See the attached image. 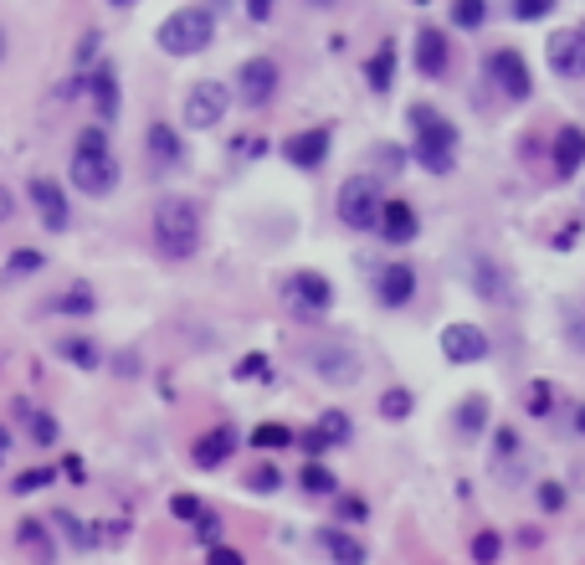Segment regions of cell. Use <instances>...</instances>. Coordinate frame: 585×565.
I'll list each match as a JSON object with an SVG mask.
<instances>
[{"instance_id":"29","label":"cell","mask_w":585,"mask_h":565,"mask_svg":"<svg viewBox=\"0 0 585 565\" xmlns=\"http://www.w3.org/2000/svg\"><path fill=\"white\" fill-rule=\"evenodd\" d=\"M498 555H504V539L493 535V529H478V535H473V561H478V565H498Z\"/></svg>"},{"instance_id":"7","label":"cell","mask_w":585,"mask_h":565,"mask_svg":"<svg viewBox=\"0 0 585 565\" xmlns=\"http://www.w3.org/2000/svg\"><path fill=\"white\" fill-rule=\"evenodd\" d=\"M227 88H221V82H196V88H190V98H186V123L190 129H216V123L227 119Z\"/></svg>"},{"instance_id":"13","label":"cell","mask_w":585,"mask_h":565,"mask_svg":"<svg viewBox=\"0 0 585 565\" xmlns=\"http://www.w3.org/2000/svg\"><path fill=\"white\" fill-rule=\"evenodd\" d=\"M375 294H380V304L386 309H406L416 294V268H406V262H390V268H380V278H375Z\"/></svg>"},{"instance_id":"43","label":"cell","mask_w":585,"mask_h":565,"mask_svg":"<svg viewBox=\"0 0 585 565\" xmlns=\"http://www.w3.org/2000/svg\"><path fill=\"white\" fill-rule=\"evenodd\" d=\"M196 535H200V545L211 551L216 539H221V514H200V519H196Z\"/></svg>"},{"instance_id":"5","label":"cell","mask_w":585,"mask_h":565,"mask_svg":"<svg viewBox=\"0 0 585 565\" xmlns=\"http://www.w3.org/2000/svg\"><path fill=\"white\" fill-rule=\"evenodd\" d=\"M380 186H375L370 176H349L345 186H339V221L355 231H370L380 227Z\"/></svg>"},{"instance_id":"8","label":"cell","mask_w":585,"mask_h":565,"mask_svg":"<svg viewBox=\"0 0 585 565\" xmlns=\"http://www.w3.org/2000/svg\"><path fill=\"white\" fill-rule=\"evenodd\" d=\"M545 57H549V68H555L559 78H585V31L581 27L555 31L549 47H545Z\"/></svg>"},{"instance_id":"21","label":"cell","mask_w":585,"mask_h":565,"mask_svg":"<svg viewBox=\"0 0 585 565\" xmlns=\"http://www.w3.org/2000/svg\"><path fill=\"white\" fill-rule=\"evenodd\" d=\"M319 545H324V555H329L334 565H365L370 561V551H365L355 535H345V529H324Z\"/></svg>"},{"instance_id":"11","label":"cell","mask_w":585,"mask_h":565,"mask_svg":"<svg viewBox=\"0 0 585 565\" xmlns=\"http://www.w3.org/2000/svg\"><path fill=\"white\" fill-rule=\"evenodd\" d=\"M488 72H493V82L504 88V98H514V103H524V98H529V68H524L519 52H493L488 57Z\"/></svg>"},{"instance_id":"17","label":"cell","mask_w":585,"mask_h":565,"mask_svg":"<svg viewBox=\"0 0 585 565\" xmlns=\"http://www.w3.org/2000/svg\"><path fill=\"white\" fill-rule=\"evenodd\" d=\"M416 68H422L426 78H442V72H447V37H442L437 27L416 31Z\"/></svg>"},{"instance_id":"15","label":"cell","mask_w":585,"mask_h":565,"mask_svg":"<svg viewBox=\"0 0 585 565\" xmlns=\"http://www.w3.org/2000/svg\"><path fill=\"white\" fill-rule=\"evenodd\" d=\"M31 206H37L41 227L47 231H62L67 227V196L57 180H31Z\"/></svg>"},{"instance_id":"53","label":"cell","mask_w":585,"mask_h":565,"mask_svg":"<svg viewBox=\"0 0 585 565\" xmlns=\"http://www.w3.org/2000/svg\"><path fill=\"white\" fill-rule=\"evenodd\" d=\"M575 432H581V437H585V406H581V412H575Z\"/></svg>"},{"instance_id":"31","label":"cell","mask_w":585,"mask_h":565,"mask_svg":"<svg viewBox=\"0 0 585 565\" xmlns=\"http://www.w3.org/2000/svg\"><path fill=\"white\" fill-rule=\"evenodd\" d=\"M483 16H488V0H453V21L457 27H483Z\"/></svg>"},{"instance_id":"44","label":"cell","mask_w":585,"mask_h":565,"mask_svg":"<svg viewBox=\"0 0 585 565\" xmlns=\"http://www.w3.org/2000/svg\"><path fill=\"white\" fill-rule=\"evenodd\" d=\"M539 509H549V514L565 509V488L549 484V478H545V484H539Z\"/></svg>"},{"instance_id":"38","label":"cell","mask_w":585,"mask_h":565,"mask_svg":"<svg viewBox=\"0 0 585 565\" xmlns=\"http://www.w3.org/2000/svg\"><path fill=\"white\" fill-rule=\"evenodd\" d=\"M52 478H57L52 468H27V473H21V478H16L11 488H16V494H37V488H47Z\"/></svg>"},{"instance_id":"37","label":"cell","mask_w":585,"mask_h":565,"mask_svg":"<svg viewBox=\"0 0 585 565\" xmlns=\"http://www.w3.org/2000/svg\"><path fill=\"white\" fill-rule=\"evenodd\" d=\"M565 339H571L575 350H585V304H571V309H565Z\"/></svg>"},{"instance_id":"24","label":"cell","mask_w":585,"mask_h":565,"mask_svg":"<svg viewBox=\"0 0 585 565\" xmlns=\"http://www.w3.org/2000/svg\"><path fill=\"white\" fill-rule=\"evenodd\" d=\"M57 350H62L67 365H78V370H98V365H103V350H98L93 339H62Z\"/></svg>"},{"instance_id":"3","label":"cell","mask_w":585,"mask_h":565,"mask_svg":"<svg viewBox=\"0 0 585 565\" xmlns=\"http://www.w3.org/2000/svg\"><path fill=\"white\" fill-rule=\"evenodd\" d=\"M72 186L82 196H108V190L119 186V165L108 155V139L98 129H82L78 149H72Z\"/></svg>"},{"instance_id":"41","label":"cell","mask_w":585,"mask_h":565,"mask_svg":"<svg viewBox=\"0 0 585 565\" xmlns=\"http://www.w3.org/2000/svg\"><path fill=\"white\" fill-rule=\"evenodd\" d=\"M170 514H175V519H200L206 509H200L196 494H175V498H170Z\"/></svg>"},{"instance_id":"2","label":"cell","mask_w":585,"mask_h":565,"mask_svg":"<svg viewBox=\"0 0 585 565\" xmlns=\"http://www.w3.org/2000/svg\"><path fill=\"white\" fill-rule=\"evenodd\" d=\"M412 135H416V160L432 170V176H447L457 160V129L442 119L432 103L412 108Z\"/></svg>"},{"instance_id":"6","label":"cell","mask_w":585,"mask_h":565,"mask_svg":"<svg viewBox=\"0 0 585 565\" xmlns=\"http://www.w3.org/2000/svg\"><path fill=\"white\" fill-rule=\"evenodd\" d=\"M237 93H241V103H252V108L272 103V93H278V62H272V57L241 62L237 68Z\"/></svg>"},{"instance_id":"26","label":"cell","mask_w":585,"mask_h":565,"mask_svg":"<svg viewBox=\"0 0 585 565\" xmlns=\"http://www.w3.org/2000/svg\"><path fill=\"white\" fill-rule=\"evenodd\" d=\"M483 427H488V402H483V396H467V402L457 406V432H463V437H478Z\"/></svg>"},{"instance_id":"1","label":"cell","mask_w":585,"mask_h":565,"mask_svg":"<svg viewBox=\"0 0 585 565\" xmlns=\"http://www.w3.org/2000/svg\"><path fill=\"white\" fill-rule=\"evenodd\" d=\"M155 247H160L165 257H190L200 247V211L196 201H186V196H165L160 206H155Z\"/></svg>"},{"instance_id":"32","label":"cell","mask_w":585,"mask_h":565,"mask_svg":"<svg viewBox=\"0 0 585 565\" xmlns=\"http://www.w3.org/2000/svg\"><path fill=\"white\" fill-rule=\"evenodd\" d=\"M298 437H292L288 427H278V422H262V427L252 432V447H292Z\"/></svg>"},{"instance_id":"18","label":"cell","mask_w":585,"mask_h":565,"mask_svg":"<svg viewBox=\"0 0 585 565\" xmlns=\"http://www.w3.org/2000/svg\"><path fill=\"white\" fill-rule=\"evenodd\" d=\"M581 165H585V129H559V139H555V176L571 180V176H581Z\"/></svg>"},{"instance_id":"42","label":"cell","mask_w":585,"mask_h":565,"mask_svg":"<svg viewBox=\"0 0 585 565\" xmlns=\"http://www.w3.org/2000/svg\"><path fill=\"white\" fill-rule=\"evenodd\" d=\"M334 509H339V519H349V525H359V519H370V509H365V498H355V494H345L339 504H334Z\"/></svg>"},{"instance_id":"9","label":"cell","mask_w":585,"mask_h":565,"mask_svg":"<svg viewBox=\"0 0 585 565\" xmlns=\"http://www.w3.org/2000/svg\"><path fill=\"white\" fill-rule=\"evenodd\" d=\"M288 304H292L298 314H304V319H319V314L334 304V288L319 278V272H292V282H288Z\"/></svg>"},{"instance_id":"34","label":"cell","mask_w":585,"mask_h":565,"mask_svg":"<svg viewBox=\"0 0 585 565\" xmlns=\"http://www.w3.org/2000/svg\"><path fill=\"white\" fill-rule=\"evenodd\" d=\"M298 478H304L308 494H334V488H339V484H334V473L324 468V463H308V468L298 473Z\"/></svg>"},{"instance_id":"23","label":"cell","mask_w":585,"mask_h":565,"mask_svg":"<svg viewBox=\"0 0 585 565\" xmlns=\"http://www.w3.org/2000/svg\"><path fill=\"white\" fill-rule=\"evenodd\" d=\"M180 135H175L170 123H149V160L155 165H180Z\"/></svg>"},{"instance_id":"52","label":"cell","mask_w":585,"mask_h":565,"mask_svg":"<svg viewBox=\"0 0 585 565\" xmlns=\"http://www.w3.org/2000/svg\"><path fill=\"white\" fill-rule=\"evenodd\" d=\"M6 216H11V196H6V190H0V221H6Z\"/></svg>"},{"instance_id":"4","label":"cell","mask_w":585,"mask_h":565,"mask_svg":"<svg viewBox=\"0 0 585 565\" xmlns=\"http://www.w3.org/2000/svg\"><path fill=\"white\" fill-rule=\"evenodd\" d=\"M211 31H216V16L200 11V6H186V11H175L170 21L155 31V41H160V52H170V57H196L200 47H211Z\"/></svg>"},{"instance_id":"54","label":"cell","mask_w":585,"mask_h":565,"mask_svg":"<svg viewBox=\"0 0 585 565\" xmlns=\"http://www.w3.org/2000/svg\"><path fill=\"white\" fill-rule=\"evenodd\" d=\"M0 62H6V31H0Z\"/></svg>"},{"instance_id":"49","label":"cell","mask_w":585,"mask_h":565,"mask_svg":"<svg viewBox=\"0 0 585 565\" xmlns=\"http://www.w3.org/2000/svg\"><path fill=\"white\" fill-rule=\"evenodd\" d=\"M98 52V37H82V47H78V62H82V68H88V57H93Z\"/></svg>"},{"instance_id":"55","label":"cell","mask_w":585,"mask_h":565,"mask_svg":"<svg viewBox=\"0 0 585 565\" xmlns=\"http://www.w3.org/2000/svg\"><path fill=\"white\" fill-rule=\"evenodd\" d=\"M113 6H133V0H113Z\"/></svg>"},{"instance_id":"39","label":"cell","mask_w":585,"mask_h":565,"mask_svg":"<svg viewBox=\"0 0 585 565\" xmlns=\"http://www.w3.org/2000/svg\"><path fill=\"white\" fill-rule=\"evenodd\" d=\"M278 484H282V473L272 468V463H262V468H252V473H247V488H257V494H272Z\"/></svg>"},{"instance_id":"25","label":"cell","mask_w":585,"mask_h":565,"mask_svg":"<svg viewBox=\"0 0 585 565\" xmlns=\"http://www.w3.org/2000/svg\"><path fill=\"white\" fill-rule=\"evenodd\" d=\"M390 78H396V41H380V52L370 57V88L375 93H386Z\"/></svg>"},{"instance_id":"16","label":"cell","mask_w":585,"mask_h":565,"mask_svg":"<svg viewBox=\"0 0 585 565\" xmlns=\"http://www.w3.org/2000/svg\"><path fill=\"white\" fill-rule=\"evenodd\" d=\"M231 453H237V432H231V427H216V432H206V437H200L190 458H196V468L211 473V468H221Z\"/></svg>"},{"instance_id":"48","label":"cell","mask_w":585,"mask_h":565,"mask_svg":"<svg viewBox=\"0 0 585 565\" xmlns=\"http://www.w3.org/2000/svg\"><path fill=\"white\" fill-rule=\"evenodd\" d=\"M247 11H252V21H267V16H272V0H247Z\"/></svg>"},{"instance_id":"45","label":"cell","mask_w":585,"mask_h":565,"mask_svg":"<svg viewBox=\"0 0 585 565\" xmlns=\"http://www.w3.org/2000/svg\"><path fill=\"white\" fill-rule=\"evenodd\" d=\"M31 437H37L41 447H47V443H57V422L47 417V412H37V417H31Z\"/></svg>"},{"instance_id":"12","label":"cell","mask_w":585,"mask_h":565,"mask_svg":"<svg viewBox=\"0 0 585 565\" xmlns=\"http://www.w3.org/2000/svg\"><path fill=\"white\" fill-rule=\"evenodd\" d=\"M314 370H319L324 380H334V386H355L359 380V360L345 345H319V350H314Z\"/></svg>"},{"instance_id":"40","label":"cell","mask_w":585,"mask_h":565,"mask_svg":"<svg viewBox=\"0 0 585 565\" xmlns=\"http://www.w3.org/2000/svg\"><path fill=\"white\" fill-rule=\"evenodd\" d=\"M549 11H555V0H514V16H519V21H545Z\"/></svg>"},{"instance_id":"50","label":"cell","mask_w":585,"mask_h":565,"mask_svg":"<svg viewBox=\"0 0 585 565\" xmlns=\"http://www.w3.org/2000/svg\"><path fill=\"white\" fill-rule=\"evenodd\" d=\"M62 473H67V478H72V484H82V478H88V473H82V463H78V458H67V463H62Z\"/></svg>"},{"instance_id":"27","label":"cell","mask_w":585,"mask_h":565,"mask_svg":"<svg viewBox=\"0 0 585 565\" xmlns=\"http://www.w3.org/2000/svg\"><path fill=\"white\" fill-rule=\"evenodd\" d=\"M52 525L62 529V535L72 539V545H78V551H88V545H98V529H93V525H82L78 514H67V509H57V514H52Z\"/></svg>"},{"instance_id":"22","label":"cell","mask_w":585,"mask_h":565,"mask_svg":"<svg viewBox=\"0 0 585 565\" xmlns=\"http://www.w3.org/2000/svg\"><path fill=\"white\" fill-rule=\"evenodd\" d=\"M16 539H21V551H27L37 565H52L57 561V545H52V535H47V525H41V519H21Z\"/></svg>"},{"instance_id":"46","label":"cell","mask_w":585,"mask_h":565,"mask_svg":"<svg viewBox=\"0 0 585 565\" xmlns=\"http://www.w3.org/2000/svg\"><path fill=\"white\" fill-rule=\"evenodd\" d=\"M206 565H247V555L231 551V545H211V551H206Z\"/></svg>"},{"instance_id":"36","label":"cell","mask_w":585,"mask_h":565,"mask_svg":"<svg viewBox=\"0 0 585 565\" xmlns=\"http://www.w3.org/2000/svg\"><path fill=\"white\" fill-rule=\"evenodd\" d=\"M37 268H47V262H41V252H31V247L11 252V262H6V272H11V278H31Z\"/></svg>"},{"instance_id":"35","label":"cell","mask_w":585,"mask_h":565,"mask_svg":"<svg viewBox=\"0 0 585 565\" xmlns=\"http://www.w3.org/2000/svg\"><path fill=\"white\" fill-rule=\"evenodd\" d=\"M319 432H324V443H349V417L345 412H324Z\"/></svg>"},{"instance_id":"20","label":"cell","mask_w":585,"mask_h":565,"mask_svg":"<svg viewBox=\"0 0 585 565\" xmlns=\"http://www.w3.org/2000/svg\"><path fill=\"white\" fill-rule=\"evenodd\" d=\"M380 237H386V242H412L416 237V211L406 201H386L380 206Z\"/></svg>"},{"instance_id":"28","label":"cell","mask_w":585,"mask_h":565,"mask_svg":"<svg viewBox=\"0 0 585 565\" xmlns=\"http://www.w3.org/2000/svg\"><path fill=\"white\" fill-rule=\"evenodd\" d=\"M52 309L57 314H93V288H88V282H72V288L57 298Z\"/></svg>"},{"instance_id":"30","label":"cell","mask_w":585,"mask_h":565,"mask_svg":"<svg viewBox=\"0 0 585 565\" xmlns=\"http://www.w3.org/2000/svg\"><path fill=\"white\" fill-rule=\"evenodd\" d=\"M412 390H386V396H380V417H386V422H400V417H412Z\"/></svg>"},{"instance_id":"47","label":"cell","mask_w":585,"mask_h":565,"mask_svg":"<svg viewBox=\"0 0 585 565\" xmlns=\"http://www.w3.org/2000/svg\"><path fill=\"white\" fill-rule=\"evenodd\" d=\"M262 370H267V365H262V355H247V360L237 365V376H241V380H252V376H262Z\"/></svg>"},{"instance_id":"14","label":"cell","mask_w":585,"mask_h":565,"mask_svg":"<svg viewBox=\"0 0 585 565\" xmlns=\"http://www.w3.org/2000/svg\"><path fill=\"white\" fill-rule=\"evenodd\" d=\"M329 129H304V135H292L288 145H282V155H288V165H298V170H314V165H324V155H329Z\"/></svg>"},{"instance_id":"51","label":"cell","mask_w":585,"mask_h":565,"mask_svg":"<svg viewBox=\"0 0 585 565\" xmlns=\"http://www.w3.org/2000/svg\"><path fill=\"white\" fill-rule=\"evenodd\" d=\"M6 453H11V432L0 427V463H6Z\"/></svg>"},{"instance_id":"33","label":"cell","mask_w":585,"mask_h":565,"mask_svg":"<svg viewBox=\"0 0 585 565\" xmlns=\"http://www.w3.org/2000/svg\"><path fill=\"white\" fill-rule=\"evenodd\" d=\"M524 406H529V417H549V406H555V386H549V380H534L529 396H524Z\"/></svg>"},{"instance_id":"19","label":"cell","mask_w":585,"mask_h":565,"mask_svg":"<svg viewBox=\"0 0 585 565\" xmlns=\"http://www.w3.org/2000/svg\"><path fill=\"white\" fill-rule=\"evenodd\" d=\"M88 98H93L98 119H113V113H119V82H113V68H108V62H98V68L88 72Z\"/></svg>"},{"instance_id":"10","label":"cell","mask_w":585,"mask_h":565,"mask_svg":"<svg viewBox=\"0 0 585 565\" xmlns=\"http://www.w3.org/2000/svg\"><path fill=\"white\" fill-rule=\"evenodd\" d=\"M442 355L453 365H473L488 355V335H483L478 324H447L442 329Z\"/></svg>"}]
</instances>
